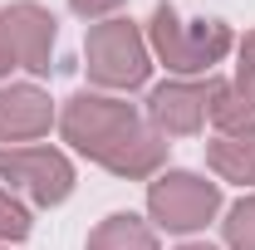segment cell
<instances>
[{
  "instance_id": "cell-10",
  "label": "cell",
  "mask_w": 255,
  "mask_h": 250,
  "mask_svg": "<svg viewBox=\"0 0 255 250\" xmlns=\"http://www.w3.org/2000/svg\"><path fill=\"white\" fill-rule=\"evenodd\" d=\"M206 167L221 177V182H255V127L251 132H221L206 142Z\"/></svg>"
},
{
  "instance_id": "cell-16",
  "label": "cell",
  "mask_w": 255,
  "mask_h": 250,
  "mask_svg": "<svg viewBox=\"0 0 255 250\" xmlns=\"http://www.w3.org/2000/svg\"><path fill=\"white\" fill-rule=\"evenodd\" d=\"M182 250H216V246H182Z\"/></svg>"
},
{
  "instance_id": "cell-3",
  "label": "cell",
  "mask_w": 255,
  "mask_h": 250,
  "mask_svg": "<svg viewBox=\"0 0 255 250\" xmlns=\"http://www.w3.org/2000/svg\"><path fill=\"white\" fill-rule=\"evenodd\" d=\"M84 69L103 89H137L147 84V39L132 20H98L84 39Z\"/></svg>"
},
{
  "instance_id": "cell-11",
  "label": "cell",
  "mask_w": 255,
  "mask_h": 250,
  "mask_svg": "<svg viewBox=\"0 0 255 250\" xmlns=\"http://www.w3.org/2000/svg\"><path fill=\"white\" fill-rule=\"evenodd\" d=\"M89 250H157L152 226L132 211H113L89 231Z\"/></svg>"
},
{
  "instance_id": "cell-7",
  "label": "cell",
  "mask_w": 255,
  "mask_h": 250,
  "mask_svg": "<svg viewBox=\"0 0 255 250\" xmlns=\"http://www.w3.org/2000/svg\"><path fill=\"white\" fill-rule=\"evenodd\" d=\"M216 84L221 79H167L147 94V123L157 127L162 137H191L201 132V123L211 118V98H216Z\"/></svg>"
},
{
  "instance_id": "cell-13",
  "label": "cell",
  "mask_w": 255,
  "mask_h": 250,
  "mask_svg": "<svg viewBox=\"0 0 255 250\" xmlns=\"http://www.w3.org/2000/svg\"><path fill=\"white\" fill-rule=\"evenodd\" d=\"M25 236H30V211L0 187V241L15 246V241H25Z\"/></svg>"
},
{
  "instance_id": "cell-2",
  "label": "cell",
  "mask_w": 255,
  "mask_h": 250,
  "mask_svg": "<svg viewBox=\"0 0 255 250\" xmlns=\"http://www.w3.org/2000/svg\"><path fill=\"white\" fill-rule=\"evenodd\" d=\"M147 44L172 74H211V64H221L236 44L231 25L221 20H182L172 0H162L147 20Z\"/></svg>"
},
{
  "instance_id": "cell-1",
  "label": "cell",
  "mask_w": 255,
  "mask_h": 250,
  "mask_svg": "<svg viewBox=\"0 0 255 250\" xmlns=\"http://www.w3.org/2000/svg\"><path fill=\"white\" fill-rule=\"evenodd\" d=\"M59 132L74 152H84L89 162H98L103 172L142 182L162 172L167 162V137L147 123L132 103L103 94H74L59 113Z\"/></svg>"
},
{
  "instance_id": "cell-12",
  "label": "cell",
  "mask_w": 255,
  "mask_h": 250,
  "mask_svg": "<svg viewBox=\"0 0 255 250\" xmlns=\"http://www.w3.org/2000/svg\"><path fill=\"white\" fill-rule=\"evenodd\" d=\"M221 226H226V246L231 250H255V196L236 201Z\"/></svg>"
},
{
  "instance_id": "cell-15",
  "label": "cell",
  "mask_w": 255,
  "mask_h": 250,
  "mask_svg": "<svg viewBox=\"0 0 255 250\" xmlns=\"http://www.w3.org/2000/svg\"><path fill=\"white\" fill-rule=\"evenodd\" d=\"M5 69H15V64H10V59H5V49H0V74H5Z\"/></svg>"
},
{
  "instance_id": "cell-9",
  "label": "cell",
  "mask_w": 255,
  "mask_h": 250,
  "mask_svg": "<svg viewBox=\"0 0 255 250\" xmlns=\"http://www.w3.org/2000/svg\"><path fill=\"white\" fill-rule=\"evenodd\" d=\"M54 123V108H49V94L34 89V84H10L0 89V147L5 142H30V137H44Z\"/></svg>"
},
{
  "instance_id": "cell-6",
  "label": "cell",
  "mask_w": 255,
  "mask_h": 250,
  "mask_svg": "<svg viewBox=\"0 0 255 250\" xmlns=\"http://www.w3.org/2000/svg\"><path fill=\"white\" fill-rule=\"evenodd\" d=\"M0 49L5 59L30 69V74H49V54H54V15L34 0H15L0 10Z\"/></svg>"
},
{
  "instance_id": "cell-4",
  "label": "cell",
  "mask_w": 255,
  "mask_h": 250,
  "mask_svg": "<svg viewBox=\"0 0 255 250\" xmlns=\"http://www.w3.org/2000/svg\"><path fill=\"white\" fill-rule=\"evenodd\" d=\"M0 182L10 187V196L59 206L74 191V167L59 147H0Z\"/></svg>"
},
{
  "instance_id": "cell-14",
  "label": "cell",
  "mask_w": 255,
  "mask_h": 250,
  "mask_svg": "<svg viewBox=\"0 0 255 250\" xmlns=\"http://www.w3.org/2000/svg\"><path fill=\"white\" fill-rule=\"evenodd\" d=\"M123 0H69V10L74 15H84V20H103V15H113Z\"/></svg>"
},
{
  "instance_id": "cell-5",
  "label": "cell",
  "mask_w": 255,
  "mask_h": 250,
  "mask_svg": "<svg viewBox=\"0 0 255 250\" xmlns=\"http://www.w3.org/2000/svg\"><path fill=\"white\" fill-rule=\"evenodd\" d=\"M147 211L162 231H201L206 221L221 211V187L196 177V172H162L157 182L147 187Z\"/></svg>"
},
{
  "instance_id": "cell-8",
  "label": "cell",
  "mask_w": 255,
  "mask_h": 250,
  "mask_svg": "<svg viewBox=\"0 0 255 250\" xmlns=\"http://www.w3.org/2000/svg\"><path fill=\"white\" fill-rule=\"evenodd\" d=\"M211 123L221 127V132H251L255 127V30L241 39L236 79H221V84H216Z\"/></svg>"
}]
</instances>
